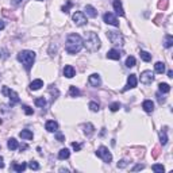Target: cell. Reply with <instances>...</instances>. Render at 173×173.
<instances>
[{
    "label": "cell",
    "instance_id": "45",
    "mask_svg": "<svg viewBox=\"0 0 173 173\" xmlns=\"http://www.w3.org/2000/svg\"><path fill=\"white\" fill-rule=\"evenodd\" d=\"M22 1H23V0H12V4H14V6H19V4H22Z\"/></svg>",
    "mask_w": 173,
    "mask_h": 173
},
{
    "label": "cell",
    "instance_id": "2",
    "mask_svg": "<svg viewBox=\"0 0 173 173\" xmlns=\"http://www.w3.org/2000/svg\"><path fill=\"white\" fill-rule=\"evenodd\" d=\"M16 58L24 66L26 71H30L32 64H34V61H35V53L32 50H22L21 53H18Z\"/></svg>",
    "mask_w": 173,
    "mask_h": 173
},
{
    "label": "cell",
    "instance_id": "38",
    "mask_svg": "<svg viewBox=\"0 0 173 173\" xmlns=\"http://www.w3.org/2000/svg\"><path fill=\"white\" fill-rule=\"evenodd\" d=\"M49 91H50V93H52V95H53V96H54L53 99H56V97H57V96H58V95H60L58 89H57V88H53V87H52V88H50Z\"/></svg>",
    "mask_w": 173,
    "mask_h": 173
},
{
    "label": "cell",
    "instance_id": "46",
    "mask_svg": "<svg viewBox=\"0 0 173 173\" xmlns=\"http://www.w3.org/2000/svg\"><path fill=\"white\" fill-rule=\"evenodd\" d=\"M1 168H4V160H3V157L0 155V169H1Z\"/></svg>",
    "mask_w": 173,
    "mask_h": 173
},
{
    "label": "cell",
    "instance_id": "36",
    "mask_svg": "<svg viewBox=\"0 0 173 173\" xmlns=\"http://www.w3.org/2000/svg\"><path fill=\"white\" fill-rule=\"evenodd\" d=\"M119 108H120V104H119V103H118V102L112 103L111 106H110V110H111L112 112H116V111H118V110H119Z\"/></svg>",
    "mask_w": 173,
    "mask_h": 173
},
{
    "label": "cell",
    "instance_id": "13",
    "mask_svg": "<svg viewBox=\"0 0 173 173\" xmlns=\"http://www.w3.org/2000/svg\"><path fill=\"white\" fill-rule=\"evenodd\" d=\"M112 7H114L115 12H116L119 16H123L124 15V11H123V6H122V1L120 0H114V3H112Z\"/></svg>",
    "mask_w": 173,
    "mask_h": 173
},
{
    "label": "cell",
    "instance_id": "15",
    "mask_svg": "<svg viewBox=\"0 0 173 173\" xmlns=\"http://www.w3.org/2000/svg\"><path fill=\"white\" fill-rule=\"evenodd\" d=\"M120 52L119 50H116V49H111V50H108V53H107V58H110V60H115V61H118V60H120Z\"/></svg>",
    "mask_w": 173,
    "mask_h": 173
},
{
    "label": "cell",
    "instance_id": "30",
    "mask_svg": "<svg viewBox=\"0 0 173 173\" xmlns=\"http://www.w3.org/2000/svg\"><path fill=\"white\" fill-rule=\"evenodd\" d=\"M139 56H141V58L144 60L145 62L152 61V54H149V53H147V52H144V50H142L141 53H139Z\"/></svg>",
    "mask_w": 173,
    "mask_h": 173
},
{
    "label": "cell",
    "instance_id": "28",
    "mask_svg": "<svg viewBox=\"0 0 173 173\" xmlns=\"http://www.w3.org/2000/svg\"><path fill=\"white\" fill-rule=\"evenodd\" d=\"M69 95H71V96H73V97H76V96H80V95H81V92H80V89L77 88V87L72 85L71 89H69Z\"/></svg>",
    "mask_w": 173,
    "mask_h": 173
},
{
    "label": "cell",
    "instance_id": "24",
    "mask_svg": "<svg viewBox=\"0 0 173 173\" xmlns=\"http://www.w3.org/2000/svg\"><path fill=\"white\" fill-rule=\"evenodd\" d=\"M26 166L27 165L24 164V162H22V164H16V162H14V164H12V169H14L15 172H18V173L23 172V170L26 169Z\"/></svg>",
    "mask_w": 173,
    "mask_h": 173
},
{
    "label": "cell",
    "instance_id": "5",
    "mask_svg": "<svg viewBox=\"0 0 173 173\" xmlns=\"http://www.w3.org/2000/svg\"><path fill=\"white\" fill-rule=\"evenodd\" d=\"M1 93L6 95V96H8V99H10V106H16V104H19V103H21L19 95L16 93L15 91L10 89L8 87H3V89H1Z\"/></svg>",
    "mask_w": 173,
    "mask_h": 173
},
{
    "label": "cell",
    "instance_id": "34",
    "mask_svg": "<svg viewBox=\"0 0 173 173\" xmlns=\"http://www.w3.org/2000/svg\"><path fill=\"white\" fill-rule=\"evenodd\" d=\"M72 7H73V3H72L71 0H68V1H66V6H64V7H62V12L68 14V12H69V10H71Z\"/></svg>",
    "mask_w": 173,
    "mask_h": 173
},
{
    "label": "cell",
    "instance_id": "40",
    "mask_svg": "<svg viewBox=\"0 0 173 173\" xmlns=\"http://www.w3.org/2000/svg\"><path fill=\"white\" fill-rule=\"evenodd\" d=\"M23 110H24V112H26L27 115H32V114H34L32 108H31V107H29V106H23Z\"/></svg>",
    "mask_w": 173,
    "mask_h": 173
},
{
    "label": "cell",
    "instance_id": "4",
    "mask_svg": "<svg viewBox=\"0 0 173 173\" xmlns=\"http://www.w3.org/2000/svg\"><path fill=\"white\" fill-rule=\"evenodd\" d=\"M107 38L110 39V42H111L112 45H115V46H123V35L120 34L119 31H114V30H110V31H107Z\"/></svg>",
    "mask_w": 173,
    "mask_h": 173
},
{
    "label": "cell",
    "instance_id": "19",
    "mask_svg": "<svg viewBox=\"0 0 173 173\" xmlns=\"http://www.w3.org/2000/svg\"><path fill=\"white\" fill-rule=\"evenodd\" d=\"M82 129H84V134L87 135V137H91L95 133V127L92 123H85L84 126H82Z\"/></svg>",
    "mask_w": 173,
    "mask_h": 173
},
{
    "label": "cell",
    "instance_id": "21",
    "mask_svg": "<svg viewBox=\"0 0 173 173\" xmlns=\"http://www.w3.org/2000/svg\"><path fill=\"white\" fill-rule=\"evenodd\" d=\"M71 157V152H69V149H66V147H64V149H61L58 152V158L60 160H68Z\"/></svg>",
    "mask_w": 173,
    "mask_h": 173
},
{
    "label": "cell",
    "instance_id": "41",
    "mask_svg": "<svg viewBox=\"0 0 173 173\" xmlns=\"http://www.w3.org/2000/svg\"><path fill=\"white\" fill-rule=\"evenodd\" d=\"M56 138H57V141H60V142H64L65 141V137L61 134V133H58V131H56Z\"/></svg>",
    "mask_w": 173,
    "mask_h": 173
},
{
    "label": "cell",
    "instance_id": "44",
    "mask_svg": "<svg viewBox=\"0 0 173 173\" xmlns=\"http://www.w3.org/2000/svg\"><path fill=\"white\" fill-rule=\"evenodd\" d=\"M145 168V165H135L134 168H133V172H137V170H141V169H144Z\"/></svg>",
    "mask_w": 173,
    "mask_h": 173
},
{
    "label": "cell",
    "instance_id": "51",
    "mask_svg": "<svg viewBox=\"0 0 173 173\" xmlns=\"http://www.w3.org/2000/svg\"><path fill=\"white\" fill-rule=\"evenodd\" d=\"M0 57H1V54H0Z\"/></svg>",
    "mask_w": 173,
    "mask_h": 173
},
{
    "label": "cell",
    "instance_id": "31",
    "mask_svg": "<svg viewBox=\"0 0 173 173\" xmlns=\"http://www.w3.org/2000/svg\"><path fill=\"white\" fill-rule=\"evenodd\" d=\"M89 110H91L92 112H97L100 110V106H99V103H96V102H91L89 103Z\"/></svg>",
    "mask_w": 173,
    "mask_h": 173
},
{
    "label": "cell",
    "instance_id": "26",
    "mask_svg": "<svg viewBox=\"0 0 173 173\" xmlns=\"http://www.w3.org/2000/svg\"><path fill=\"white\" fill-rule=\"evenodd\" d=\"M154 71L157 72V73H164L165 72V64L164 62H155V65H154Z\"/></svg>",
    "mask_w": 173,
    "mask_h": 173
},
{
    "label": "cell",
    "instance_id": "43",
    "mask_svg": "<svg viewBox=\"0 0 173 173\" xmlns=\"http://www.w3.org/2000/svg\"><path fill=\"white\" fill-rule=\"evenodd\" d=\"M126 166H127V161H126V160H122V161L118 162V168H120V169H122V168H126Z\"/></svg>",
    "mask_w": 173,
    "mask_h": 173
},
{
    "label": "cell",
    "instance_id": "39",
    "mask_svg": "<svg viewBox=\"0 0 173 173\" xmlns=\"http://www.w3.org/2000/svg\"><path fill=\"white\" fill-rule=\"evenodd\" d=\"M155 96H157V100H158L160 104H164V103H165V97L161 95V92H158V93L155 95Z\"/></svg>",
    "mask_w": 173,
    "mask_h": 173
},
{
    "label": "cell",
    "instance_id": "29",
    "mask_svg": "<svg viewBox=\"0 0 173 173\" xmlns=\"http://www.w3.org/2000/svg\"><path fill=\"white\" fill-rule=\"evenodd\" d=\"M172 45H173V37H172V35H169V34H168V35L165 37V42H164V46L166 47V49H169V47H172Z\"/></svg>",
    "mask_w": 173,
    "mask_h": 173
},
{
    "label": "cell",
    "instance_id": "7",
    "mask_svg": "<svg viewBox=\"0 0 173 173\" xmlns=\"http://www.w3.org/2000/svg\"><path fill=\"white\" fill-rule=\"evenodd\" d=\"M72 19H73V22H74V24H76V26H84V24L88 23L85 14H84V12H81V11L74 12L73 16H72Z\"/></svg>",
    "mask_w": 173,
    "mask_h": 173
},
{
    "label": "cell",
    "instance_id": "48",
    "mask_svg": "<svg viewBox=\"0 0 173 173\" xmlns=\"http://www.w3.org/2000/svg\"><path fill=\"white\" fill-rule=\"evenodd\" d=\"M168 77H169V79H173V72L172 71H168Z\"/></svg>",
    "mask_w": 173,
    "mask_h": 173
},
{
    "label": "cell",
    "instance_id": "49",
    "mask_svg": "<svg viewBox=\"0 0 173 173\" xmlns=\"http://www.w3.org/2000/svg\"><path fill=\"white\" fill-rule=\"evenodd\" d=\"M19 149H21V150H26L27 149V145H21V146H19Z\"/></svg>",
    "mask_w": 173,
    "mask_h": 173
},
{
    "label": "cell",
    "instance_id": "47",
    "mask_svg": "<svg viewBox=\"0 0 173 173\" xmlns=\"http://www.w3.org/2000/svg\"><path fill=\"white\" fill-rule=\"evenodd\" d=\"M4 27H6V23H4L3 21H0V31H1V30H3Z\"/></svg>",
    "mask_w": 173,
    "mask_h": 173
},
{
    "label": "cell",
    "instance_id": "8",
    "mask_svg": "<svg viewBox=\"0 0 173 173\" xmlns=\"http://www.w3.org/2000/svg\"><path fill=\"white\" fill-rule=\"evenodd\" d=\"M103 21L106 22L107 24H111V26H115V27H119V22H118L116 16L111 12H106V14L103 15Z\"/></svg>",
    "mask_w": 173,
    "mask_h": 173
},
{
    "label": "cell",
    "instance_id": "20",
    "mask_svg": "<svg viewBox=\"0 0 173 173\" xmlns=\"http://www.w3.org/2000/svg\"><path fill=\"white\" fill-rule=\"evenodd\" d=\"M166 131H168V127H164V129H161V131H160V141H161V145H162V146H165V145L168 144V135H166Z\"/></svg>",
    "mask_w": 173,
    "mask_h": 173
},
{
    "label": "cell",
    "instance_id": "12",
    "mask_svg": "<svg viewBox=\"0 0 173 173\" xmlns=\"http://www.w3.org/2000/svg\"><path fill=\"white\" fill-rule=\"evenodd\" d=\"M45 129L49 133H56L58 130V123H57L56 120H47L46 124H45Z\"/></svg>",
    "mask_w": 173,
    "mask_h": 173
},
{
    "label": "cell",
    "instance_id": "3",
    "mask_svg": "<svg viewBox=\"0 0 173 173\" xmlns=\"http://www.w3.org/2000/svg\"><path fill=\"white\" fill-rule=\"evenodd\" d=\"M84 46L87 47V50H89L91 53H95V52H97V50L100 49V39H99L96 32L89 31L85 34Z\"/></svg>",
    "mask_w": 173,
    "mask_h": 173
},
{
    "label": "cell",
    "instance_id": "6",
    "mask_svg": "<svg viewBox=\"0 0 173 173\" xmlns=\"http://www.w3.org/2000/svg\"><path fill=\"white\" fill-rule=\"evenodd\" d=\"M96 155L99 158H102L106 164H110V162L112 161V154L110 153L108 147H106V146H100L99 149L96 150Z\"/></svg>",
    "mask_w": 173,
    "mask_h": 173
},
{
    "label": "cell",
    "instance_id": "10",
    "mask_svg": "<svg viewBox=\"0 0 173 173\" xmlns=\"http://www.w3.org/2000/svg\"><path fill=\"white\" fill-rule=\"evenodd\" d=\"M137 84H138V79H137V76H135V74H130L129 79H127V85L124 87L123 91H127V89H133V88H135V87H137Z\"/></svg>",
    "mask_w": 173,
    "mask_h": 173
},
{
    "label": "cell",
    "instance_id": "50",
    "mask_svg": "<svg viewBox=\"0 0 173 173\" xmlns=\"http://www.w3.org/2000/svg\"><path fill=\"white\" fill-rule=\"evenodd\" d=\"M38 1H43V0H38Z\"/></svg>",
    "mask_w": 173,
    "mask_h": 173
},
{
    "label": "cell",
    "instance_id": "42",
    "mask_svg": "<svg viewBox=\"0 0 173 173\" xmlns=\"http://www.w3.org/2000/svg\"><path fill=\"white\" fill-rule=\"evenodd\" d=\"M72 147L74 149V152H80V150H81V145L77 144V142H73V144H72Z\"/></svg>",
    "mask_w": 173,
    "mask_h": 173
},
{
    "label": "cell",
    "instance_id": "33",
    "mask_svg": "<svg viewBox=\"0 0 173 173\" xmlns=\"http://www.w3.org/2000/svg\"><path fill=\"white\" fill-rule=\"evenodd\" d=\"M126 66H127V68H133V66H135V58H134L133 56L127 57V60H126Z\"/></svg>",
    "mask_w": 173,
    "mask_h": 173
},
{
    "label": "cell",
    "instance_id": "14",
    "mask_svg": "<svg viewBox=\"0 0 173 173\" xmlns=\"http://www.w3.org/2000/svg\"><path fill=\"white\" fill-rule=\"evenodd\" d=\"M74 74H76L74 68L72 66V65H65V68H64V76L68 77V79H72V77H74Z\"/></svg>",
    "mask_w": 173,
    "mask_h": 173
},
{
    "label": "cell",
    "instance_id": "32",
    "mask_svg": "<svg viewBox=\"0 0 173 173\" xmlns=\"http://www.w3.org/2000/svg\"><path fill=\"white\" fill-rule=\"evenodd\" d=\"M152 169H153V172H155V173H162L165 170V168L162 166V165H160V164H154L152 166Z\"/></svg>",
    "mask_w": 173,
    "mask_h": 173
},
{
    "label": "cell",
    "instance_id": "22",
    "mask_svg": "<svg viewBox=\"0 0 173 173\" xmlns=\"http://www.w3.org/2000/svg\"><path fill=\"white\" fill-rule=\"evenodd\" d=\"M7 147H8L10 150H16L19 147L18 141H16L15 138H10V139H8V144H7Z\"/></svg>",
    "mask_w": 173,
    "mask_h": 173
},
{
    "label": "cell",
    "instance_id": "9",
    "mask_svg": "<svg viewBox=\"0 0 173 173\" xmlns=\"http://www.w3.org/2000/svg\"><path fill=\"white\" fill-rule=\"evenodd\" d=\"M153 80H154V73H153L152 71H145L141 73V82L145 85H149L153 82Z\"/></svg>",
    "mask_w": 173,
    "mask_h": 173
},
{
    "label": "cell",
    "instance_id": "18",
    "mask_svg": "<svg viewBox=\"0 0 173 173\" xmlns=\"http://www.w3.org/2000/svg\"><path fill=\"white\" fill-rule=\"evenodd\" d=\"M84 11H85V14L88 15L89 18H96V16H97L96 8H95V7H92V6H85Z\"/></svg>",
    "mask_w": 173,
    "mask_h": 173
},
{
    "label": "cell",
    "instance_id": "23",
    "mask_svg": "<svg viewBox=\"0 0 173 173\" xmlns=\"http://www.w3.org/2000/svg\"><path fill=\"white\" fill-rule=\"evenodd\" d=\"M19 137L22 138V139H32V133L30 131V130H22L21 133H19Z\"/></svg>",
    "mask_w": 173,
    "mask_h": 173
},
{
    "label": "cell",
    "instance_id": "37",
    "mask_svg": "<svg viewBox=\"0 0 173 173\" xmlns=\"http://www.w3.org/2000/svg\"><path fill=\"white\" fill-rule=\"evenodd\" d=\"M158 8L162 10V11H164V10H166L168 8V0H162V1H160V3H158Z\"/></svg>",
    "mask_w": 173,
    "mask_h": 173
},
{
    "label": "cell",
    "instance_id": "16",
    "mask_svg": "<svg viewBox=\"0 0 173 173\" xmlns=\"http://www.w3.org/2000/svg\"><path fill=\"white\" fill-rule=\"evenodd\" d=\"M42 87H43V81H42L41 79H37V80L30 82V89H31V91H38Z\"/></svg>",
    "mask_w": 173,
    "mask_h": 173
},
{
    "label": "cell",
    "instance_id": "35",
    "mask_svg": "<svg viewBox=\"0 0 173 173\" xmlns=\"http://www.w3.org/2000/svg\"><path fill=\"white\" fill-rule=\"evenodd\" d=\"M29 168L32 170H38L39 169V164L37 161H30L29 162Z\"/></svg>",
    "mask_w": 173,
    "mask_h": 173
},
{
    "label": "cell",
    "instance_id": "25",
    "mask_svg": "<svg viewBox=\"0 0 173 173\" xmlns=\"http://www.w3.org/2000/svg\"><path fill=\"white\" fill-rule=\"evenodd\" d=\"M158 89L161 93H168L170 91V85L166 84V82H160L158 84Z\"/></svg>",
    "mask_w": 173,
    "mask_h": 173
},
{
    "label": "cell",
    "instance_id": "27",
    "mask_svg": "<svg viewBox=\"0 0 173 173\" xmlns=\"http://www.w3.org/2000/svg\"><path fill=\"white\" fill-rule=\"evenodd\" d=\"M34 103H35L37 107H39V108H43V107L46 106V99H45V97H37V99L34 100Z\"/></svg>",
    "mask_w": 173,
    "mask_h": 173
},
{
    "label": "cell",
    "instance_id": "17",
    "mask_svg": "<svg viewBox=\"0 0 173 173\" xmlns=\"http://www.w3.org/2000/svg\"><path fill=\"white\" fill-rule=\"evenodd\" d=\"M142 108L150 114V112L154 111V103H153L152 100H145V102L142 103Z\"/></svg>",
    "mask_w": 173,
    "mask_h": 173
},
{
    "label": "cell",
    "instance_id": "11",
    "mask_svg": "<svg viewBox=\"0 0 173 173\" xmlns=\"http://www.w3.org/2000/svg\"><path fill=\"white\" fill-rule=\"evenodd\" d=\"M88 82L92 85V87H95V88H97V87L102 85V80H100V76L97 73L91 74V76L88 77Z\"/></svg>",
    "mask_w": 173,
    "mask_h": 173
},
{
    "label": "cell",
    "instance_id": "1",
    "mask_svg": "<svg viewBox=\"0 0 173 173\" xmlns=\"http://www.w3.org/2000/svg\"><path fill=\"white\" fill-rule=\"evenodd\" d=\"M84 46V41L79 34H69L65 42V50L69 54H76L79 53L80 50Z\"/></svg>",
    "mask_w": 173,
    "mask_h": 173
}]
</instances>
